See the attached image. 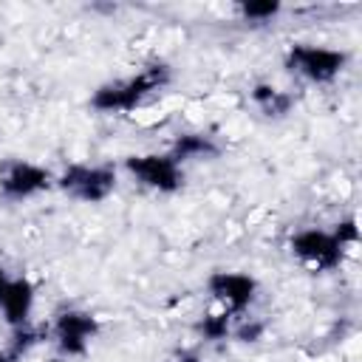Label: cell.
<instances>
[{"label": "cell", "mask_w": 362, "mask_h": 362, "mask_svg": "<svg viewBox=\"0 0 362 362\" xmlns=\"http://www.w3.org/2000/svg\"><path fill=\"white\" fill-rule=\"evenodd\" d=\"M348 65V51L314 42H291L286 48V68L311 85H331Z\"/></svg>", "instance_id": "obj_2"}, {"label": "cell", "mask_w": 362, "mask_h": 362, "mask_svg": "<svg viewBox=\"0 0 362 362\" xmlns=\"http://www.w3.org/2000/svg\"><path fill=\"white\" fill-rule=\"evenodd\" d=\"M175 362H201V356H198V354H195V351H181V354H178V359H175Z\"/></svg>", "instance_id": "obj_16"}, {"label": "cell", "mask_w": 362, "mask_h": 362, "mask_svg": "<svg viewBox=\"0 0 362 362\" xmlns=\"http://www.w3.org/2000/svg\"><path fill=\"white\" fill-rule=\"evenodd\" d=\"M0 362H17V359H14L8 351H3V354H0Z\"/></svg>", "instance_id": "obj_17"}, {"label": "cell", "mask_w": 362, "mask_h": 362, "mask_svg": "<svg viewBox=\"0 0 362 362\" xmlns=\"http://www.w3.org/2000/svg\"><path fill=\"white\" fill-rule=\"evenodd\" d=\"M96 334H99V320L93 311H85V308H65L54 317V325H51V339L57 351L68 359L85 356Z\"/></svg>", "instance_id": "obj_6"}, {"label": "cell", "mask_w": 362, "mask_h": 362, "mask_svg": "<svg viewBox=\"0 0 362 362\" xmlns=\"http://www.w3.org/2000/svg\"><path fill=\"white\" fill-rule=\"evenodd\" d=\"M167 82H170V68L164 62H150L133 76H122L99 85L90 93V107L99 113H130L141 107Z\"/></svg>", "instance_id": "obj_1"}, {"label": "cell", "mask_w": 362, "mask_h": 362, "mask_svg": "<svg viewBox=\"0 0 362 362\" xmlns=\"http://www.w3.org/2000/svg\"><path fill=\"white\" fill-rule=\"evenodd\" d=\"M288 249L294 257H300L305 266L317 269V272H334L342 266L345 260V246L337 240V235L331 229H320V226H305L297 229L288 238Z\"/></svg>", "instance_id": "obj_5"}, {"label": "cell", "mask_w": 362, "mask_h": 362, "mask_svg": "<svg viewBox=\"0 0 362 362\" xmlns=\"http://www.w3.org/2000/svg\"><path fill=\"white\" fill-rule=\"evenodd\" d=\"M280 11H283V3L280 0H246V3L238 6V14L246 23H269Z\"/></svg>", "instance_id": "obj_13"}, {"label": "cell", "mask_w": 362, "mask_h": 362, "mask_svg": "<svg viewBox=\"0 0 362 362\" xmlns=\"http://www.w3.org/2000/svg\"><path fill=\"white\" fill-rule=\"evenodd\" d=\"M232 325H235V317L232 314L215 311V314H204L195 322V334L204 342H221V339H229L232 337Z\"/></svg>", "instance_id": "obj_12"}, {"label": "cell", "mask_w": 362, "mask_h": 362, "mask_svg": "<svg viewBox=\"0 0 362 362\" xmlns=\"http://www.w3.org/2000/svg\"><path fill=\"white\" fill-rule=\"evenodd\" d=\"M54 184V173L34 161H8L0 173V195L8 201H25L40 192H45Z\"/></svg>", "instance_id": "obj_8"}, {"label": "cell", "mask_w": 362, "mask_h": 362, "mask_svg": "<svg viewBox=\"0 0 362 362\" xmlns=\"http://www.w3.org/2000/svg\"><path fill=\"white\" fill-rule=\"evenodd\" d=\"M221 153V144L215 141V136L209 133H178L170 144V156L184 164V161H195V158H215Z\"/></svg>", "instance_id": "obj_10"}, {"label": "cell", "mask_w": 362, "mask_h": 362, "mask_svg": "<svg viewBox=\"0 0 362 362\" xmlns=\"http://www.w3.org/2000/svg\"><path fill=\"white\" fill-rule=\"evenodd\" d=\"M0 311L11 328L28 325V317L34 311V286L28 277H8L0 294Z\"/></svg>", "instance_id": "obj_9"}, {"label": "cell", "mask_w": 362, "mask_h": 362, "mask_svg": "<svg viewBox=\"0 0 362 362\" xmlns=\"http://www.w3.org/2000/svg\"><path fill=\"white\" fill-rule=\"evenodd\" d=\"M206 291L221 305V311H226V314H232L238 320L257 300V280L252 274H246V272L218 269V272H212L206 277Z\"/></svg>", "instance_id": "obj_7"}, {"label": "cell", "mask_w": 362, "mask_h": 362, "mask_svg": "<svg viewBox=\"0 0 362 362\" xmlns=\"http://www.w3.org/2000/svg\"><path fill=\"white\" fill-rule=\"evenodd\" d=\"M124 170L133 181L153 192L173 195L184 187V167L170 153H139L124 158Z\"/></svg>", "instance_id": "obj_4"}, {"label": "cell", "mask_w": 362, "mask_h": 362, "mask_svg": "<svg viewBox=\"0 0 362 362\" xmlns=\"http://www.w3.org/2000/svg\"><path fill=\"white\" fill-rule=\"evenodd\" d=\"M252 102H255L269 119H283V116L291 110L294 96L286 93V90H280V88H274V85H269V82H260V85L252 88Z\"/></svg>", "instance_id": "obj_11"}, {"label": "cell", "mask_w": 362, "mask_h": 362, "mask_svg": "<svg viewBox=\"0 0 362 362\" xmlns=\"http://www.w3.org/2000/svg\"><path fill=\"white\" fill-rule=\"evenodd\" d=\"M54 184L74 201L82 204H102L116 189V170L110 164H68Z\"/></svg>", "instance_id": "obj_3"}, {"label": "cell", "mask_w": 362, "mask_h": 362, "mask_svg": "<svg viewBox=\"0 0 362 362\" xmlns=\"http://www.w3.org/2000/svg\"><path fill=\"white\" fill-rule=\"evenodd\" d=\"M331 232L337 235V240H339L345 249L359 243V226H356V221H354V218H345V221H339V223H337Z\"/></svg>", "instance_id": "obj_14"}, {"label": "cell", "mask_w": 362, "mask_h": 362, "mask_svg": "<svg viewBox=\"0 0 362 362\" xmlns=\"http://www.w3.org/2000/svg\"><path fill=\"white\" fill-rule=\"evenodd\" d=\"M260 334H263V322H255V320L252 322L243 320V322L232 325V337L240 342H255V339H260Z\"/></svg>", "instance_id": "obj_15"}]
</instances>
